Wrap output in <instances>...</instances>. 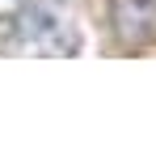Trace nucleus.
Masks as SVG:
<instances>
[{"instance_id": "nucleus-3", "label": "nucleus", "mask_w": 156, "mask_h": 152, "mask_svg": "<svg viewBox=\"0 0 156 152\" xmlns=\"http://www.w3.org/2000/svg\"><path fill=\"white\" fill-rule=\"evenodd\" d=\"M30 4L34 0H0V51H9V42H13V34H17Z\"/></svg>"}, {"instance_id": "nucleus-1", "label": "nucleus", "mask_w": 156, "mask_h": 152, "mask_svg": "<svg viewBox=\"0 0 156 152\" xmlns=\"http://www.w3.org/2000/svg\"><path fill=\"white\" fill-rule=\"evenodd\" d=\"M13 55H34V59H72L84 51V21H80L72 0H34L17 25Z\"/></svg>"}, {"instance_id": "nucleus-2", "label": "nucleus", "mask_w": 156, "mask_h": 152, "mask_svg": "<svg viewBox=\"0 0 156 152\" xmlns=\"http://www.w3.org/2000/svg\"><path fill=\"white\" fill-rule=\"evenodd\" d=\"M105 21L122 47H152L156 42V0H105Z\"/></svg>"}]
</instances>
